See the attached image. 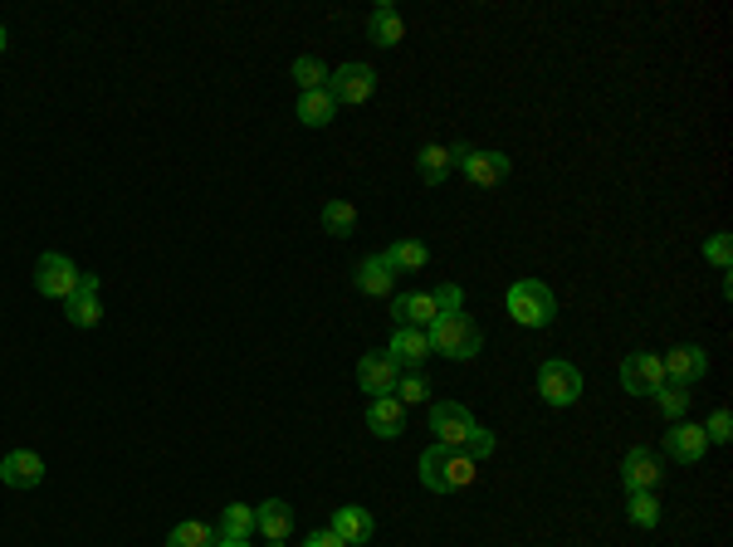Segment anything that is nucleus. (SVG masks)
<instances>
[{
  "label": "nucleus",
  "instance_id": "f257e3e1",
  "mask_svg": "<svg viewBox=\"0 0 733 547\" xmlns=\"http://www.w3.org/2000/svg\"><path fill=\"white\" fill-rule=\"evenodd\" d=\"M431 430H435V445L459 450V455H469L475 465L495 455V435H489V430L479 426L459 401H435L431 406Z\"/></svg>",
  "mask_w": 733,
  "mask_h": 547
},
{
  "label": "nucleus",
  "instance_id": "f03ea898",
  "mask_svg": "<svg viewBox=\"0 0 733 547\" xmlns=\"http://www.w3.org/2000/svg\"><path fill=\"white\" fill-rule=\"evenodd\" d=\"M421 484L431 493H459V489H469L479 475V465L469 455H459V450H450V445H431L421 455Z\"/></svg>",
  "mask_w": 733,
  "mask_h": 547
},
{
  "label": "nucleus",
  "instance_id": "7ed1b4c3",
  "mask_svg": "<svg viewBox=\"0 0 733 547\" xmlns=\"http://www.w3.org/2000/svg\"><path fill=\"white\" fill-rule=\"evenodd\" d=\"M426 333H431V352L450 357V362H475L479 347H485V333H479L465 313H440Z\"/></svg>",
  "mask_w": 733,
  "mask_h": 547
},
{
  "label": "nucleus",
  "instance_id": "20e7f679",
  "mask_svg": "<svg viewBox=\"0 0 733 547\" xmlns=\"http://www.w3.org/2000/svg\"><path fill=\"white\" fill-rule=\"evenodd\" d=\"M509 318L519 328H548L558 318V299H552V289L543 279H519L509 289Z\"/></svg>",
  "mask_w": 733,
  "mask_h": 547
},
{
  "label": "nucleus",
  "instance_id": "39448f33",
  "mask_svg": "<svg viewBox=\"0 0 733 547\" xmlns=\"http://www.w3.org/2000/svg\"><path fill=\"white\" fill-rule=\"evenodd\" d=\"M450 152H455V172H465L469 186L495 191V186L509 182V156L495 152V147H450Z\"/></svg>",
  "mask_w": 733,
  "mask_h": 547
},
{
  "label": "nucleus",
  "instance_id": "423d86ee",
  "mask_svg": "<svg viewBox=\"0 0 733 547\" xmlns=\"http://www.w3.org/2000/svg\"><path fill=\"white\" fill-rule=\"evenodd\" d=\"M376 93V69L372 65H342L328 73V98L338 108H358Z\"/></svg>",
  "mask_w": 733,
  "mask_h": 547
},
{
  "label": "nucleus",
  "instance_id": "0eeeda50",
  "mask_svg": "<svg viewBox=\"0 0 733 547\" xmlns=\"http://www.w3.org/2000/svg\"><path fill=\"white\" fill-rule=\"evenodd\" d=\"M79 265H73L69 255H39V265H35V289H39V299H59L65 303L73 289H79Z\"/></svg>",
  "mask_w": 733,
  "mask_h": 547
},
{
  "label": "nucleus",
  "instance_id": "6e6552de",
  "mask_svg": "<svg viewBox=\"0 0 733 547\" xmlns=\"http://www.w3.org/2000/svg\"><path fill=\"white\" fill-rule=\"evenodd\" d=\"M538 396L548 406H578L582 396V372L572 362H543L538 366Z\"/></svg>",
  "mask_w": 733,
  "mask_h": 547
},
{
  "label": "nucleus",
  "instance_id": "1a4fd4ad",
  "mask_svg": "<svg viewBox=\"0 0 733 547\" xmlns=\"http://www.w3.org/2000/svg\"><path fill=\"white\" fill-rule=\"evenodd\" d=\"M660 372H665L670 386H695V382H705V372H709V352H705V347H695V342H679V347H670V352H665Z\"/></svg>",
  "mask_w": 733,
  "mask_h": 547
},
{
  "label": "nucleus",
  "instance_id": "9d476101",
  "mask_svg": "<svg viewBox=\"0 0 733 547\" xmlns=\"http://www.w3.org/2000/svg\"><path fill=\"white\" fill-rule=\"evenodd\" d=\"M665 386V372H660L655 352H631L621 362V392L626 396H655Z\"/></svg>",
  "mask_w": 733,
  "mask_h": 547
},
{
  "label": "nucleus",
  "instance_id": "9b49d317",
  "mask_svg": "<svg viewBox=\"0 0 733 547\" xmlns=\"http://www.w3.org/2000/svg\"><path fill=\"white\" fill-rule=\"evenodd\" d=\"M65 318H69V328H98V318H103L98 274H83V279H79V289L65 299Z\"/></svg>",
  "mask_w": 733,
  "mask_h": 547
},
{
  "label": "nucleus",
  "instance_id": "f8f14e48",
  "mask_svg": "<svg viewBox=\"0 0 733 547\" xmlns=\"http://www.w3.org/2000/svg\"><path fill=\"white\" fill-rule=\"evenodd\" d=\"M0 484H5V489H39V484H45V459H39L35 450H10V455L0 459Z\"/></svg>",
  "mask_w": 733,
  "mask_h": 547
},
{
  "label": "nucleus",
  "instance_id": "ddd939ff",
  "mask_svg": "<svg viewBox=\"0 0 733 547\" xmlns=\"http://www.w3.org/2000/svg\"><path fill=\"white\" fill-rule=\"evenodd\" d=\"M660 479H665V465H660L655 450H631V455L621 459V484H626V493H651Z\"/></svg>",
  "mask_w": 733,
  "mask_h": 547
},
{
  "label": "nucleus",
  "instance_id": "4468645a",
  "mask_svg": "<svg viewBox=\"0 0 733 547\" xmlns=\"http://www.w3.org/2000/svg\"><path fill=\"white\" fill-rule=\"evenodd\" d=\"M396 382H402V366H396L386 352H366L358 362V386L366 396H392Z\"/></svg>",
  "mask_w": 733,
  "mask_h": 547
},
{
  "label": "nucleus",
  "instance_id": "2eb2a0df",
  "mask_svg": "<svg viewBox=\"0 0 733 547\" xmlns=\"http://www.w3.org/2000/svg\"><path fill=\"white\" fill-rule=\"evenodd\" d=\"M386 357H392L402 372H421L426 357H431V333H421V328H396V333H392V347H386Z\"/></svg>",
  "mask_w": 733,
  "mask_h": 547
},
{
  "label": "nucleus",
  "instance_id": "dca6fc26",
  "mask_svg": "<svg viewBox=\"0 0 733 547\" xmlns=\"http://www.w3.org/2000/svg\"><path fill=\"white\" fill-rule=\"evenodd\" d=\"M709 450L705 440V426H689V420H675V426L665 430V455L679 459V465H699Z\"/></svg>",
  "mask_w": 733,
  "mask_h": 547
},
{
  "label": "nucleus",
  "instance_id": "f3484780",
  "mask_svg": "<svg viewBox=\"0 0 733 547\" xmlns=\"http://www.w3.org/2000/svg\"><path fill=\"white\" fill-rule=\"evenodd\" d=\"M392 318L402 323V328H431V323L440 318V299L435 293H396L392 299Z\"/></svg>",
  "mask_w": 733,
  "mask_h": 547
},
{
  "label": "nucleus",
  "instance_id": "a211bd4d",
  "mask_svg": "<svg viewBox=\"0 0 733 547\" xmlns=\"http://www.w3.org/2000/svg\"><path fill=\"white\" fill-rule=\"evenodd\" d=\"M333 533H338L348 547H362V543H372V533H376V519L362 509V503H342V509H333V523H328Z\"/></svg>",
  "mask_w": 733,
  "mask_h": 547
},
{
  "label": "nucleus",
  "instance_id": "6ab92c4d",
  "mask_svg": "<svg viewBox=\"0 0 733 547\" xmlns=\"http://www.w3.org/2000/svg\"><path fill=\"white\" fill-rule=\"evenodd\" d=\"M366 430H372L376 440L406 435V406L396 401V396H372V406H366Z\"/></svg>",
  "mask_w": 733,
  "mask_h": 547
},
{
  "label": "nucleus",
  "instance_id": "aec40b11",
  "mask_svg": "<svg viewBox=\"0 0 733 547\" xmlns=\"http://www.w3.org/2000/svg\"><path fill=\"white\" fill-rule=\"evenodd\" d=\"M255 533H265V543H289V533H293V509H289L284 499L255 503Z\"/></svg>",
  "mask_w": 733,
  "mask_h": 547
},
{
  "label": "nucleus",
  "instance_id": "412c9836",
  "mask_svg": "<svg viewBox=\"0 0 733 547\" xmlns=\"http://www.w3.org/2000/svg\"><path fill=\"white\" fill-rule=\"evenodd\" d=\"M352 283H358V293H366V299H392V289H396V269L386 265L382 255H372V259H362V265H358Z\"/></svg>",
  "mask_w": 733,
  "mask_h": 547
},
{
  "label": "nucleus",
  "instance_id": "4be33fe9",
  "mask_svg": "<svg viewBox=\"0 0 733 547\" xmlns=\"http://www.w3.org/2000/svg\"><path fill=\"white\" fill-rule=\"evenodd\" d=\"M366 39H372L376 49H396L406 39V20H402V10H392V5H376L372 10V20H366Z\"/></svg>",
  "mask_w": 733,
  "mask_h": 547
},
{
  "label": "nucleus",
  "instance_id": "5701e85b",
  "mask_svg": "<svg viewBox=\"0 0 733 547\" xmlns=\"http://www.w3.org/2000/svg\"><path fill=\"white\" fill-rule=\"evenodd\" d=\"M416 172H421L426 186H440L450 172H455V152H450V147H440V142H426L421 152H416Z\"/></svg>",
  "mask_w": 733,
  "mask_h": 547
},
{
  "label": "nucleus",
  "instance_id": "b1692460",
  "mask_svg": "<svg viewBox=\"0 0 733 547\" xmlns=\"http://www.w3.org/2000/svg\"><path fill=\"white\" fill-rule=\"evenodd\" d=\"M382 259L396 269V279H402V274H421L431 265V249H426L421 240H396L392 249H382Z\"/></svg>",
  "mask_w": 733,
  "mask_h": 547
},
{
  "label": "nucleus",
  "instance_id": "393cba45",
  "mask_svg": "<svg viewBox=\"0 0 733 547\" xmlns=\"http://www.w3.org/2000/svg\"><path fill=\"white\" fill-rule=\"evenodd\" d=\"M249 533H255V509H249V503H225V509H220V523H216V538L249 543Z\"/></svg>",
  "mask_w": 733,
  "mask_h": 547
},
{
  "label": "nucleus",
  "instance_id": "a878e982",
  "mask_svg": "<svg viewBox=\"0 0 733 547\" xmlns=\"http://www.w3.org/2000/svg\"><path fill=\"white\" fill-rule=\"evenodd\" d=\"M333 118H338V103L328 98V89L299 93V123H303V128H328Z\"/></svg>",
  "mask_w": 733,
  "mask_h": 547
},
{
  "label": "nucleus",
  "instance_id": "bb28decb",
  "mask_svg": "<svg viewBox=\"0 0 733 547\" xmlns=\"http://www.w3.org/2000/svg\"><path fill=\"white\" fill-rule=\"evenodd\" d=\"M166 547H216V528L201 519H186L166 533Z\"/></svg>",
  "mask_w": 733,
  "mask_h": 547
},
{
  "label": "nucleus",
  "instance_id": "cd10ccee",
  "mask_svg": "<svg viewBox=\"0 0 733 547\" xmlns=\"http://www.w3.org/2000/svg\"><path fill=\"white\" fill-rule=\"evenodd\" d=\"M293 83H299L303 93L328 89V65H323L318 55H299V59H293Z\"/></svg>",
  "mask_w": 733,
  "mask_h": 547
},
{
  "label": "nucleus",
  "instance_id": "c85d7f7f",
  "mask_svg": "<svg viewBox=\"0 0 733 547\" xmlns=\"http://www.w3.org/2000/svg\"><path fill=\"white\" fill-rule=\"evenodd\" d=\"M323 230H328V235H352V230H358V206L352 201H328L323 206Z\"/></svg>",
  "mask_w": 733,
  "mask_h": 547
},
{
  "label": "nucleus",
  "instance_id": "c756f323",
  "mask_svg": "<svg viewBox=\"0 0 733 547\" xmlns=\"http://www.w3.org/2000/svg\"><path fill=\"white\" fill-rule=\"evenodd\" d=\"M626 519H631L636 528H655V523H660V499H655V489H651V493H631V499H626Z\"/></svg>",
  "mask_w": 733,
  "mask_h": 547
},
{
  "label": "nucleus",
  "instance_id": "7c9ffc66",
  "mask_svg": "<svg viewBox=\"0 0 733 547\" xmlns=\"http://www.w3.org/2000/svg\"><path fill=\"white\" fill-rule=\"evenodd\" d=\"M396 401H402V406H421L426 401V396H431V386H426V376L421 372H402V382H396Z\"/></svg>",
  "mask_w": 733,
  "mask_h": 547
},
{
  "label": "nucleus",
  "instance_id": "2f4dec72",
  "mask_svg": "<svg viewBox=\"0 0 733 547\" xmlns=\"http://www.w3.org/2000/svg\"><path fill=\"white\" fill-rule=\"evenodd\" d=\"M655 406H660V416L679 420V416L689 410V386H660V392H655Z\"/></svg>",
  "mask_w": 733,
  "mask_h": 547
},
{
  "label": "nucleus",
  "instance_id": "473e14b6",
  "mask_svg": "<svg viewBox=\"0 0 733 547\" xmlns=\"http://www.w3.org/2000/svg\"><path fill=\"white\" fill-rule=\"evenodd\" d=\"M705 440H709V445H729V440H733V416H729V410H714V416H709Z\"/></svg>",
  "mask_w": 733,
  "mask_h": 547
},
{
  "label": "nucleus",
  "instance_id": "72a5a7b5",
  "mask_svg": "<svg viewBox=\"0 0 733 547\" xmlns=\"http://www.w3.org/2000/svg\"><path fill=\"white\" fill-rule=\"evenodd\" d=\"M705 255H709V265H714L719 274H729V259H733V240L729 235H714L705 245Z\"/></svg>",
  "mask_w": 733,
  "mask_h": 547
},
{
  "label": "nucleus",
  "instance_id": "f704fd0d",
  "mask_svg": "<svg viewBox=\"0 0 733 547\" xmlns=\"http://www.w3.org/2000/svg\"><path fill=\"white\" fill-rule=\"evenodd\" d=\"M303 547H348V543H342L333 528H313L309 538H303Z\"/></svg>",
  "mask_w": 733,
  "mask_h": 547
},
{
  "label": "nucleus",
  "instance_id": "c9c22d12",
  "mask_svg": "<svg viewBox=\"0 0 733 547\" xmlns=\"http://www.w3.org/2000/svg\"><path fill=\"white\" fill-rule=\"evenodd\" d=\"M216 547H249V543H230V538H216Z\"/></svg>",
  "mask_w": 733,
  "mask_h": 547
},
{
  "label": "nucleus",
  "instance_id": "e433bc0d",
  "mask_svg": "<svg viewBox=\"0 0 733 547\" xmlns=\"http://www.w3.org/2000/svg\"><path fill=\"white\" fill-rule=\"evenodd\" d=\"M5 39H10V35H5V25H0V55H5Z\"/></svg>",
  "mask_w": 733,
  "mask_h": 547
},
{
  "label": "nucleus",
  "instance_id": "4c0bfd02",
  "mask_svg": "<svg viewBox=\"0 0 733 547\" xmlns=\"http://www.w3.org/2000/svg\"><path fill=\"white\" fill-rule=\"evenodd\" d=\"M269 547H284V543H269Z\"/></svg>",
  "mask_w": 733,
  "mask_h": 547
}]
</instances>
